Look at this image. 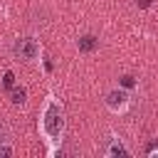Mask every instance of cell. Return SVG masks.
I'll use <instances>...</instances> for the list:
<instances>
[{"instance_id": "obj_7", "label": "cell", "mask_w": 158, "mask_h": 158, "mask_svg": "<svg viewBox=\"0 0 158 158\" xmlns=\"http://www.w3.org/2000/svg\"><path fill=\"white\" fill-rule=\"evenodd\" d=\"M10 138H12L10 126H7L5 121H0V143H10Z\"/></svg>"}, {"instance_id": "obj_2", "label": "cell", "mask_w": 158, "mask_h": 158, "mask_svg": "<svg viewBox=\"0 0 158 158\" xmlns=\"http://www.w3.org/2000/svg\"><path fill=\"white\" fill-rule=\"evenodd\" d=\"M104 104L111 114H126L128 106H131V91L118 84V86H114L104 94Z\"/></svg>"}, {"instance_id": "obj_6", "label": "cell", "mask_w": 158, "mask_h": 158, "mask_svg": "<svg viewBox=\"0 0 158 158\" xmlns=\"http://www.w3.org/2000/svg\"><path fill=\"white\" fill-rule=\"evenodd\" d=\"M10 101H12L15 106H22V104L27 101V89H25L22 84H20V86L15 84V86L10 89Z\"/></svg>"}, {"instance_id": "obj_4", "label": "cell", "mask_w": 158, "mask_h": 158, "mask_svg": "<svg viewBox=\"0 0 158 158\" xmlns=\"http://www.w3.org/2000/svg\"><path fill=\"white\" fill-rule=\"evenodd\" d=\"M106 158H128L131 156V151L126 148V143H123V138L121 136H116V133H111L109 136V141H106V146H104V151H101Z\"/></svg>"}, {"instance_id": "obj_1", "label": "cell", "mask_w": 158, "mask_h": 158, "mask_svg": "<svg viewBox=\"0 0 158 158\" xmlns=\"http://www.w3.org/2000/svg\"><path fill=\"white\" fill-rule=\"evenodd\" d=\"M37 131H40L42 141L47 143V156H57L62 148V141H64V131H67V111L57 94L44 96L40 118H37Z\"/></svg>"}, {"instance_id": "obj_3", "label": "cell", "mask_w": 158, "mask_h": 158, "mask_svg": "<svg viewBox=\"0 0 158 158\" xmlns=\"http://www.w3.org/2000/svg\"><path fill=\"white\" fill-rule=\"evenodd\" d=\"M12 54L17 59H22V62H37L42 57V44L35 37H20L15 42V47H12Z\"/></svg>"}, {"instance_id": "obj_11", "label": "cell", "mask_w": 158, "mask_h": 158, "mask_svg": "<svg viewBox=\"0 0 158 158\" xmlns=\"http://www.w3.org/2000/svg\"><path fill=\"white\" fill-rule=\"evenodd\" d=\"M148 158H158V148H151L148 151Z\"/></svg>"}, {"instance_id": "obj_5", "label": "cell", "mask_w": 158, "mask_h": 158, "mask_svg": "<svg viewBox=\"0 0 158 158\" xmlns=\"http://www.w3.org/2000/svg\"><path fill=\"white\" fill-rule=\"evenodd\" d=\"M77 49L84 52V54L96 52V49H99V37H94V35H81V37L77 40Z\"/></svg>"}, {"instance_id": "obj_10", "label": "cell", "mask_w": 158, "mask_h": 158, "mask_svg": "<svg viewBox=\"0 0 158 158\" xmlns=\"http://www.w3.org/2000/svg\"><path fill=\"white\" fill-rule=\"evenodd\" d=\"M133 84H136V81H133V77H128V74H126V77H121V86H133Z\"/></svg>"}, {"instance_id": "obj_8", "label": "cell", "mask_w": 158, "mask_h": 158, "mask_svg": "<svg viewBox=\"0 0 158 158\" xmlns=\"http://www.w3.org/2000/svg\"><path fill=\"white\" fill-rule=\"evenodd\" d=\"M2 86H5V89H12V86H15V74H12L10 69L2 74Z\"/></svg>"}, {"instance_id": "obj_9", "label": "cell", "mask_w": 158, "mask_h": 158, "mask_svg": "<svg viewBox=\"0 0 158 158\" xmlns=\"http://www.w3.org/2000/svg\"><path fill=\"white\" fill-rule=\"evenodd\" d=\"M12 153H15L12 143H0V158H10Z\"/></svg>"}]
</instances>
